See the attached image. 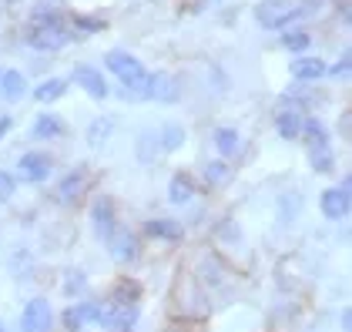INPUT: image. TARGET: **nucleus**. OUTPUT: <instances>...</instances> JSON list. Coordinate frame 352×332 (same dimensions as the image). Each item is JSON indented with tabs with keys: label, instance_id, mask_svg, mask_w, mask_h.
Returning a JSON list of instances; mask_svg holds the SVG:
<instances>
[{
	"label": "nucleus",
	"instance_id": "obj_1",
	"mask_svg": "<svg viewBox=\"0 0 352 332\" xmlns=\"http://www.w3.org/2000/svg\"><path fill=\"white\" fill-rule=\"evenodd\" d=\"M312 7H316V3L302 7L296 0H262V3L255 7V21H258L262 27H285V24H292V21H302Z\"/></svg>",
	"mask_w": 352,
	"mask_h": 332
},
{
	"label": "nucleus",
	"instance_id": "obj_2",
	"mask_svg": "<svg viewBox=\"0 0 352 332\" xmlns=\"http://www.w3.org/2000/svg\"><path fill=\"white\" fill-rule=\"evenodd\" d=\"M104 64L114 71V78L121 84H128V87H141L144 78H148V71L141 67V60L131 54H124V51H111V54H104Z\"/></svg>",
	"mask_w": 352,
	"mask_h": 332
},
{
	"label": "nucleus",
	"instance_id": "obj_3",
	"mask_svg": "<svg viewBox=\"0 0 352 332\" xmlns=\"http://www.w3.org/2000/svg\"><path fill=\"white\" fill-rule=\"evenodd\" d=\"M28 44L37 51H60L67 44V30L60 27V21H37L28 30Z\"/></svg>",
	"mask_w": 352,
	"mask_h": 332
},
{
	"label": "nucleus",
	"instance_id": "obj_4",
	"mask_svg": "<svg viewBox=\"0 0 352 332\" xmlns=\"http://www.w3.org/2000/svg\"><path fill=\"white\" fill-rule=\"evenodd\" d=\"M54 326V312L47 299H30L24 305V316H21V332H51Z\"/></svg>",
	"mask_w": 352,
	"mask_h": 332
},
{
	"label": "nucleus",
	"instance_id": "obj_5",
	"mask_svg": "<svg viewBox=\"0 0 352 332\" xmlns=\"http://www.w3.org/2000/svg\"><path fill=\"white\" fill-rule=\"evenodd\" d=\"M141 94H144V98H151V101H164V104H168V101H178L182 87H178V81H175L171 74L158 71V74H148V78H144Z\"/></svg>",
	"mask_w": 352,
	"mask_h": 332
},
{
	"label": "nucleus",
	"instance_id": "obj_6",
	"mask_svg": "<svg viewBox=\"0 0 352 332\" xmlns=\"http://www.w3.org/2000/svg\"><path fill=\"white\" fill-rule=\"evenodd\" d=\"M108 252L118 258V262H131L135 252H138L135 235H131L128 228H111L108 232Z\"/></svg>",
	"mask_w": 352,
	"mask_h": 332
},
{
	"label": "nucleus",
	"instance_id": "obj_7",
	"mask_svg": "<svg viewBox=\"0 0 352 332\" xmlns=\"http://www.w3.org/2000/svg\"><path fill=\"white\" fill-rule=\"evenodd\" d=\"M322 215L325 219H346L349 215V188L346 185H339V188H329L322 195Z\"/></svg>",
	"mask_w": 352,
	"mask_h": 332
},
{
	"label": "nucleus",
	"instance_id": "obj_8",
	"mask_svg": "<svg viewBox=\"0 0 352 332\" xmlns=\"http://www.w3.org/2000/svg\"><path fill=\"white\" fill-rule=\"evenodd\" d=\"M74 81L81 84L91 98H98V101L108 98V84H104V78H101L94 67H87V64H78V67H74Z\"/></svg>",
	"mask_w": 352,
	"mask_h": 332
},
{
	"label": "nucleus",
	"instance_id": "obj_9",
	"mask_svg": "<svg viewBox=\"0 0 352 332\" xmlns=\"http://www.w3.org/2000/svg\"><path fill=\"white\" fill-rule=\"evenodd\" d=\"M17 171H21L24 181H44V178L51 175V158H47V155H24Z\"/></svg>",
	"mask_w": 352,
	"mask_h": 332
},
{
	"label": "nucleus",
	"instance_id": "obj_10",
	"mask_svg": "<svg viewBox=\"0 0 352 332\" xmlns=\"http://www.w3.org/2000/svg\"><path fill=\"white\" fill-rule=\"evenodd\" d=\"M87 322H98V305L94 302H78V305H71V309L64 312V326H67L71 332L84 329Z\"/></svg>",
	"mask_w": 352,
	"mask_h": 332
},
{
	"label": "nucleus",
	"instance_id": "obj_11",
	"mask_svg": "<svg viewBox=\"0 0 352 332\" xmlns=\"http://www.w3.org/2000/svg\"><path fill=\"white\" fill-rule=\"evenodd\" d=\"M0 94H3V101H21V98L28 94L24 74H21V71H7V74H0Z\"/></svg>",
	"mask_w": 352,
	"mask_h": 332
},
{
	"label": "nucleus",
	"instance_id": "obj_12",
	"mask_svg": "<svg viewBox=\"0 0 352 332\" xmlns=\"http://www.w3.org/2000/svg\"><path fill=\"white\" fill-rule=\"evenodd\" d=\"M292 74L298 81H319V78H325V64L319 57H298V60H292Z\"/></svg>",
	"mask_w": 352,
	"mask_h": 332
},
{
	"label": "nucleus",
	"instance_id": "obj_13",
	"mask_svg": "<svg viewBox=\"0 0 352 332\" xmlns=\"http://www.w3.org/2000/svg\"><path fill=\"white\" fill-rule=\"evenodd\" d=\"M144 235H151V239H164V242H182V225L178 221H148L144 225Z\"/></svg>",
	"mask_w": 352,
	"mask_h": 332
},
{
	"label": "nucleus",
	"instance_id": "obj_14",
	"mask_svg": "<svg viewBox=\"0 0 352 332\" xmlns=\"http://www.w3.org/2000/svg\"><path fill=\"white\" fill-rule=\"evenodd\" d=\"M302 138H305V144H309V151H316V148H329V135H325V128L319 124V121H302V131H298Z\"/></svg>",
	"mask_w": 352,
	"mask_h": 332
},
{
	"label": "nucleus",
	"instance_id": "obj_15",
	"mask_svg": "<svg viewBox=\"0 0 352 332\" xmlns=\"http://www.w3.org/2000/svg\"><path fill=\"white\" fill-rule=\"evenodd\" d=\"M30 131H34V138H57V135H64V121L54 114H41Z\"/></svg>",
	"mask_w": 352,
	"mask_h": 332
},
{
	"label": "nucleus",
	"instance_id": "obj_16",
	"mask_svg": "<svg viewBox=\"0 0 352 332\" xmlns=\"http://www.w3.org/2000/svg\"><path fill=\"white\" fill-rule=\"evenodd\" d=\"M275 124H278V135H282V138H298V131H302V114L292 108H285L278 114Z\"/></svg>",
	"mask_w": 352,
	"mask_h": 332
},
{
	"label": "nucleus",
	"instance_id": "obj_17",
	"mask_svg": "<svg viewBox=\"0 0 352 332\" xmlns=\"http://www.w3.org/2000/svg\"><path fill=\"white\" fill-rule=\"evenodd\" d=\"M64 91H67V81L51 78V81H44V84H37V87H34V101H57Z\"/></svg>",
	"mask_w": 352,
	"mask_h": 332
},
{
	"label": "nucleus",
	"instance_id": "obj_18",
	"mask_svg": "<svg viewBox=\"0 0 352 332\" xmlns=\"http://www.w3.org/2000/svg\"><path fill=\"white\" fill-rule=\"evenodd\" d=\"M94 225H98V232H101V235H108L111 228H114V215H111V198H98V205H94Z\"/></svg>",
	"mask_w": 352,
	"mask_h": 332
},
{
	"label": "nucleus",
	"instance_id": "obj_19",
	"mask_svg": "<svg viewBox=\"0 0 352 332\" xmlns=\"http://www.w3.org/2000/svg\"><path fill=\"white\" fill-rule=\"evenodd\" d=\"M81 188H84V171H74V175H67V178L60 181L57 198H60V201H74V198L81 195Z\"/></svg>",
	"mask_w": 352,
	"mask_h": 332
},
{
	"label": "nucleus",
	"instance_id": "obj_20",
	"mask_svg": "<svg viewBox=\"0 0 352 332\" xmlns=\"http://www.w3.org/2000/svg\"><path fill=\"white\" fill-rule=\"evenodd\" d=\"M182 141H185V128H182V124H164V131H162V148L164 151L182 148Z\"/></svg>",
	"mask_w": 352,
	"mask_h": 332
},
{
	"label": "nucleus",
	"instance_id": "obj_21",
	"mask_svg": "<svg viewBox=\"0 0 352 332\" xmlns=\"http://www.w3.org/2000/svg\"><path fill=\"white\" fill-rule=\"evenodd\" d=\"M188 198H191V178L188 175H175V178H171V201L182 205V201H188Z\"/></svg>",
	"mask_w": 352,
	"mask_h": 332
},
{
	"label": "nucleus",
	"instance_id": "obj_22",
	"mask_svg": "<svg viewBox=\"0 0 352 332\" xmlns=\"http://www.w3.org/2000/svg\"><path fill=\"white\" fill-rule=\"evenodd\" d=\"M114 299L135 305L138 299H141V285H138V282H118V285H114Z\"/></svg>",
	"mask_w": 352,
	"mask_h": 332
},
{
	"label": "nucleus",
	"instance_id": "obj_23",
	"mask_svg": "<svg viewBox=\"0 0 352 332\" xmlns=\"http://www.w3.org/2000/svg\"><path fill=\"white\" fill-rule=\"evenodd\" d=\"M215 144H218V151H221V155H235V148H239V135H235L232 128H218Z\"/></svg>",
	"mask_w": 352,
	"mask_h": 332
},
{
	"label": "nucleus",
	"instance_id": "obj_24",
	"mask_svg": "<svg viewBox=\"0 0 352 332\" xmlns=\"http://www.w3.org/2000/svg\"><path fill=\"white\" fill-rule=\"evenodd\" d=\"M282 47L302 54V51L309 47V34H305V30H289V34H282Z\"/></svg>",
	"mask_w": 352,
	"mask_h": 332
},
{
	"label": "nucleus",
	"instance_id": "obj_25",
	"mask_svg": "<svg viewBox=\"0 0 352 332\" xmlns=\"http://www.w3.org/2000/svg\"><path fill=\"white\" fill-rule=\"evenodd\" d=\"M111 128H114V121H108V118L94 121V124H91V131H87V141H91V148H101V144H104V138H108Z\"/></svg>",
	"mask_w": 352,
	"mask_h": 332
},
{
	"label": "nucleus",
	"instance_id": "obj_26",
	"mask_svg": "<svg viewBox=\"0 0 352 332\" xmlns=\"http://www.w3.org/2000/svg\"><path fill=\"white\" fill-rule=\"evenodd\" d=\"M309 162H312V168L316 171H332V151L329 148H316V151H309Z\"/></svg>",
	"mask_w": 352,
	"mask_h": 332
},
{
	"label": "nucleus",
	"instance_id": "obj_27",
	"mask_svg": "<svg viewBox=\"0 0 352 332\" xmlns=\"http://www.w3.org/2000/svg\"><path fill=\"white\" fill-rule=\"evenodd\" d=\"M74 24H78V27H81L84 34H101V30L108 27V24H104L101 17H81V14L74 17Z\"/></svg>",
	"mask_w": 352,
	"mask_h": 332
},
{
	"label": "nucleus",
	"instance_id": "obj_28",
	"mask_svg": "<svg viewBox=\"0 0 352 332\" xmlns=\"http://www.w3.org/2000/svg\"><path fill=\"white\" fill-rule=\"evenodd\" d=\"M14 188H17V181H14V175H7V171H0V201H7V198H14Z\"/></svg>",
	"mask_w": 352,
	"mask_h": 332
},
{
	"label": "nucleus",
	"instance_id": "obj_29",
	"mask_svg": "<svg viewBox=\"0 0 352 332\" xmlns=\"http://www.w3.org/2000/svg\"><path fill=\"white\" fill-rule=\"evenodd\" d=\"M205 175H208V181L215 185V181H221V178H225V165H221V162H212V165H208V171H205Z\"/></svg>",
	"mask_w": 352,
	"mask_h": 332
},
{
	"label": "nucleus",
	"instance_id": "obj_30",
	"mask_svg": "<svg viewBox=\"0 0 352 332\" xmlns=\"http://www.w3.org/2000/svg\"><path fill=\"white\" fill-rule=\"evenodd\" d=\"M325 74H336V78H346V74H349V54L342 57V60H339L336 67H325Z\"/></svg>",
	"mask_w": 352,
	"mask_h": 332
},
{
	"label": "nucleus",
	"instance_id": "obj_31",
	"mask_svg": "<svg viewBox=\"0 0 352 332\" xmlns=\"http://www.w3.org/2000/svg\"><path fill=\"white\" fill-rule=\"evenodd\" d=\"M10 124H14V121H10V114H3V118H0V138L10 131Z\"/></svg>",
	"mask_w": 352,
	"mask_h": 332
},
{
	"label": "nucleus",
	"instance_id": "obj_32",
	"mask_svg": "<svg viewBox=\"0 0 352 332\" xmlns=\"http://www.w3.org/2000/svg\"><path fill=\"white\" fill-rule=\"evenodd\" d=\"M78 289H81V276L74 272V276H71V292H78Z\"/></svg>",
	"mask_w": 352,
	"mask_h": 332
},
{
	"label": "nucleus",
	"instance_id": "obj_33",
	"mask_svg": "<svg viewBox=\"0 0 352 332\" xmlns=\"http://www.w3.org/2000/svg\"><path fill=\"white\" fill-rule=\"evenodd\" d=\"M0 332H3V326H0Z\"/></svg>",
	"mask_w": 352,
	"mask_h": 332
}]
</instances>
